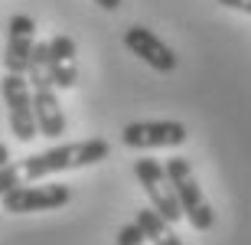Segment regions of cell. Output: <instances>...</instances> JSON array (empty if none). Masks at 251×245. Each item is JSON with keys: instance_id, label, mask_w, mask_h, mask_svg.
Listing matches in <instances>:
<instances>
[{"instance_id": "1", "label": "cell", "mask_w": 251, "mask_h": 245, "mask_svg": "<svg viewBox=\"0 0 251 245\" xmlns=\"http://www.w3.org/2000/svg\"><path fill=\"white\" fill-rule=\"evenodd\" d=\"M108 154H111V144L104 141V137H88V141L49 147V151H43V154H29L26 161H20L23 183L43 180V177H49V173H62V170L92 167V163H101Z\"/></svg>"}, {"instance_id": "2", "label": "cell", "mask_w": 251, "mask_h": 245, "mask_svg": "<svg viewBox=\"0 0 251 245\" xmlns=\"http://www.w3.org/2000/svg\"><path fill=\"white\" fill-rule=\"evenodd\" d=\"M46 46L49 43H36L33 46V56H29V66H26V79H29V88H33V111H36L39 134L62 137L65 134V114H62V105H59V95H56L59 88L49 79V69H46Z\"/></svg>"}, {"instance_id": "3", "label": "cell", "mask_w": 251, "mask_h": 245, "mask_svg": "<svg viewBox=\"0 0 251 245\" xmlns=\"http://www.w3.org/2000/svg\"><path fill=\"white\" fill-rule=\"evenodd\" d=\"M163 167H167V173H170V183H173V190H176V199H179V206H183V216L189 219V226L199 229V232L212 229L215 226V213H212V206L205 203L202 187H199V180H196L189 161L186 157H170Z\"/></svg>"}, {"instance_id": "4", "label": "cell", "mask_w": 251, "mask_h": 245, "mask_svg": "<svg viewBox=\"0 0 251 245\" xmlns=\"http://www.w3.org/2000/svg\"><path fill=\"white\" fill-rule=\"evenodd\" d=\"M0 92L7 102L10 128L17 134V141H33L39 134V124H36V111H33V88H29L26 72H7L0 79Z\"/></svg>"}, {"instance_id": "5", "label": "cell", "mask_w": 251, "mask_h": 245, "mask_svg": "<svg viewBox=\"0 0 251 245\" xmlns=\"http://www.w3.org/2000/svg\"><path fill=\"white\" fill-rule=\"evenodd\" d=\"M134 173H137L144 193L150 196V206L157 209L160 216H167L170 222L183 219V206H179L176 190H173V183H170V173H167L163 163L153 161V157H140V161L134 163Z\"/></svg>"}, {"instance_id": "6", "label": "cell", "mask_w": 251, "mask_h": 245, "mask_svg": "<svg viewBox=\"0 0 251 245\" xmlns=\"http://www.w3.org/2000/svg\"><path fill=\"white\" fill-rule=\"evenodd\" d=\"M0 203L13 216L62 209L72 203V187H65V183H46V187H26V183H20L17 190H10L7 196H0Z\"/></svg>"}, {"instance_id": "7", "label": "cell", "mask_w": 251, "mask_h": 245, "mask_svg": "<svg viewBox=\"0 0 251 245\" xmlns=\"http://www.w3.org/2000/svg\"><path fill=\"white\" fill-rule=\"evenodd\" d=\"M186 124L179 121H134L124 124L121 144L130 151H157V147H179L186 144Z\"/></svg>"}, {"instance_id": "8", "label": "cell", "mask_w": 251, "mask_h": 245, "mask_svg": "<svg viewBox=\"0 0 251 245\" xmlns=\"http://www.w3.org/2000/svg\"><path fill=\"white\" fill-rule=\"evenodd\" d=\"M33 46H36V20L29 13H13L7 27V49L0 56L3 69L7 72H26Z\"/></svg>"}, {"instance_id": "9", "label": "cell", "mask_w": 251, "mask_h": 245, "mask_svg": "<svg viewBox=\"0 0 251 245\" xmlns=\"http://www.w3.org/2000/svg\"><path fill=\"white\" fill-rule=\"evenodd\" d=\"M124 46H127L140 62H147L150 69H157V72H173L176 62H179L176 53L147 27H127L124 29Z\"/></svg>"}, {"instance_id": "10", "label": "cell", "mask_w": 251, "mask_h": 245, "mask_svg": "<svg viewBox=\"0 0 251 245\" xmlns=\"http://www.w3.org/2000/svg\"><path fill=\"white\" fill-rule=\"evenodd\" d=\"M75 39L59 33V36L49 39L46 46V69H49V79L56 82V88L62 92H72L78 85V69H75Z\"/></svg>"}, {"instance_id": "11", "label": "cell", "mask_w": 251, "mask_h": 245, "mask_svg": "<svg viewBox=\"0 0 251 245\" xmlns=\"http://www.w3.org/2000/svg\"><path fill=\"white\" fill-rule=\"evenodd\" d=\"M140 229H144V236H147L150 245H183V239L176 236V229L170 222L167 216H160L157 209H137V216H134Z\"/></svg>"}, {"instance_id": "12", "label": "cell", "mask_w": 251, "mask_h": 245, "mask_svg": "<svg viewBox=\"0 0 251 245\" xmlns=\"http://www.w3.org/2000/svg\"><path fill=\"white\" fill-rule=\"evenodd\" d=\"M23 183V170H20V161H7L0 167V196H7L10 190H17Z\"/></svg>"}, {"instance_id": "13", "label": "cell", "mask_w": 251, "mask_h": 245, "mask_svg": "<svg viewBox=\"0 0 251 245\" xmlns=\"http://www.w3.org/2000/svg\"><path fill=\"white\" fill-rule=\"evenodd\" d=\"M118 245H147V236H144V229L137 222H124L118 229Z\"/></svg>"}, {"instance_id": "14", "label": "cell", "mask_w": 251, "mask_h": 245, "mask_svg": "<svg viewBox=\"0 0 251 245\" xmlns=\"http://www.w3.org/2000/svg\"><path fill=\"white\" fill-rule=\"evenodd\" d=\"M222 7L228 10H242V13H251V0H219Z\"/></svg>"}, {"instance_id": "15", "label": "cell", "mask_w": 251, "mask_h": 245, "mask_svg": "<svg viewBox=\"0 0 251 245\" xmlns=\"http://www.w3.org/2000/svg\"><path fill=\"white\" fill-rule=\"evenodd\" d=\"M95 3H98L101 10H108V13H114V10L121 7V0H95Z\"/></svg>"}, {"instance_id": "16", "label": "cell", "mask_w": 251, "mask_h": 245, "mask_svg": "<svg viewBox=\"0 0 251 245\" xmlns=\"http://www.w3.org/2000/svg\"><path fill=\"white\" fill-rule=\"evenodd\" d=\"M7 161H10V147H7V144H0V167H3Z\"/></svg>"}]
</instances>
